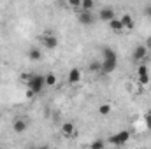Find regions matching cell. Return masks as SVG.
Listing matches in <instances>:
<instances>
[{
  "instance_id": "cell-24",
  "label": "cell",
  "mask_w": 151,
  "mask_h": 149,
  "mask_svg": "<svg viewBox=\"0 0 151 149\" xmlns=\"http://www.w3.org/2000/svg\"><path fill=\"white\" fill-rule=\"evenodd\" d=\"M144 14H146L148 18H151V4H148V5L144 7Z\"/></svg>"
},
{
  "instance_id": "cell-17",
  "label": "cell",
  "mask_w": 151,
  "mask_h": 149,
  "mask_svg": "<svg viewBox=\"0 0 151 149\" xmlns=\"http://www.w3.org/2000/svg\"><path fill=\"white\" fill-rule=\"evenodd\" d=\"M100 67H102L100 62H91V63L88 65V70L93 72V74H99V72H100Z\"/></svg>"
},
{
  "instance_id": "cell-20",
  "label": "cell",
  "mask_w": 151,
  "mask_h": 149,
  "mask_svg": "<svg viewBox=\"0 0 151 149\" xmlns=\"http://www.w3.org/2000/svg\"><path fill=\"white\" fill-rule=\"evenodd\" d=\"M137 75H139V77H142V75H150V69H148L146 65H139V69H137Z\"/></svg>"
},
{
  "instance_id": "cell-2",
  "label": "cell",
  "mask_w": 151,
  "mask_h": 149,
  "mask_svg": "<svg viewBox=\"0 0 151 149\" xmlns=\"http://www.w3.org/2000/svg\"><path fill=\"white\" fill-rule=\"evenodd\" d=\"M128 140H130V132H128V130H121V132L111 135L106 142H109L111 146H118V148H119V146H125Z\"/></svg>"
},
{
  "instance_id": "cell-27",
  "label": "cell",
  "mask_w": 151,
  "mask_h": 149,
  "mask_svg": "<svg viewBox=\"0 0 151 149\" xmlns=\"http://www.w3.org/2000/svg\"><path fill=\"white\" fill-rule=\"evenodd\" d=\"M141 149H146V148H141Z\"/></svg>"
},
{
  "instance_id": "cell-14",
  "label": "cell",
  "mask_w": 151,
  "mask_h": 149,
  "mask_svg": "<svg viewBox=\"0 0 151 149\" xmlns=\"http://www.w3.org/2000/svg\"><path fill=\"white\" fill-rule=\"evenodd\" d=\"M109 28H111L113 32H121V30H125L123 25H121V19H118V18H114L113 21H109Z\"/></svg>"
},
{
  "instance_id": "cell-16",
  "label": "cell",
  "mask_w": 151,
  "mask_h": 149,
  "mask_svg": "<svg viewBox=\"0 0 151 149\" xmlns=\"http://www.w3.org/2000/svg\"><path fill=\"white\" fill-rule=\"evenodd\" d=\"M104 146H106V140L104 139H95L90 144V149H104Z\"/></svg>"
},
{
  "instance_id": "cell-15",
  "label": "cell",
  "mask_w": 151,
  "mask_h": 149,
  "mask_svg": "<svg viewBox=\"0 0 151 149\" xmlns=\"http://www.w3.org/2000/svg\"><path fill=\"white\" fill-rule=\"evenodd\" d=\"M93 7H95V2L93 0H81V9L84 12H91Z\"/></svg>"
},
{
  "instance_id": "cell-19",
  "label": "cell",
  "mask_w": 151,
  "mask_h": 149,
  "mask_svg": "<svg viewBox=\"0 0 151 149\" xmlns=\"http://www.w3.org/2000/svg\"><path fill=\"white\" fill-rule=\"evenodd\" d=\"M46 77V86H56V75L55 74H47V75H44Z\"/></svg>"
},
{
  "instance_id": "cell-4",
  "label": "cell",
  "mask_w": 151,
  "mask_h": 149,
  "mask_svg": "<svg viewBox=\"0 0 151 149\" xmlns=\"http://www.w3.org/2000/svg\"><path fill=\"white\" fill-rule=\"evenodd\" d=\"M77 21H79L81 25L90 27V25H93V23H95V16H93L91 12H84V11H81V12L77 14Z\"/></svg>"
},
{
  "instance_id": "cell-11",
  "label": "cell",
  "mask_w": 151,
  "mask_h": 149,
  "mask_svg": "<svg viewBox=\"0 0 151 149\" xmlns=\"http://www.w3.org/2000/svg\"><path fill=\"white\" fill-rule=\"evenodd\" d=\"M67 81H69V84H77V82L81 81V70H79V69H70Z\"/></svg>"
},
{
  "instance_id": "cell-5",
  "label": "cell",
  "mask_w": 151,
  "mask_h": 149,
  "mask_svg": "<svg viewBox=\"0 0 151 149\" xmlns=\"http://www.w3.org/2000/svg\"><path fill=\"white\" fill-rule=\"evenodd\" d=\"M62 135L63 137H74L76 135V126H74V123H70V121H67V123H63L62 125Z\"/></svg>"
},
{
  "instance_id": "cell-3",
  "label": "cell",
  "mask_w": 151,
  "mask_h": 149,
  "mask_svg": "<svg viewBox=\"0 0 151 149\" xmlns=\"http://www.w3.org/2000/svg\"><path fill=\"white\" fill-rule=\"evenodd\" d=\"M42 46L47 47V49H56V47H58V39H56V35L46 34V35L42 37Z\"/></svg>"
},
{
  "instance_id": "cell-1",
  "label": "cell",
  "mask_w": 151,
  "mask_h": 149,
  "mask_svg": "<svg viewBox=\"0 0 151 149\" xmlns=\"http://www.w3.org/2000/svg\"><path fill=\"white\" fill-rule=\"evenodd\" d=\"M27 86H28V90L34 95H39L46 88V77L40 75V74H30L28 79H27Z\"/></svg>"
},
{
  "instance_id": "cell-26",
  "label": "cell",
  "mask_w": 151,
  "mask_h": 149,
  "mask_svg": "<svg viewBox=\"0 0 151 149\" xmlns=\"http://www.w3.org/2000/svg\"><path fill=\"white\" fill-rule=\"evenodd\" d=\"M35 149H49V146H47V144H42V146H39V148H35Z\"/></svg>"
},
{
  "instance_id": "cell-12",
  "label": "cell",
  "mask_w": 151,
  "mask_h": 149,
  "mask_svg": "<svg viewBox=\"0 0 151 149\" xmlns=\"http://www.w3.org/2000/svg\"><path fill=\"white\" fill-rule=\"evenodd\" d=\"M119 19H121V25H123V28H125V30H134L135 23H134V19H132V16H130V14H123Z\"/></svg>"
},
{
  "instance_id": "cell-7",
  "label": "cell",
  "mask_w": 151,
  "mask_h": 149,
  "mask_svg": "<svg viewBox=\"0 0 151 149\" xmlns=\"http://www.w3.org/2000/svg\"><path fill=\"white\" fill-rule=\"evenodd\" d=\"M146 53H148V49H146L144 46H137L135 51L132 53V60H134V62H141V60L146 58Z\"/></svg>"
},
{
  "instance_id": "cell-8",
  "label": "cell",
  "mask_w": 151,
  "mask_h": 149,
  "mask_svg": "<svg viewBox=\"0 0 151 149\" xmlns=\"http://www.w3.org/2000/svg\"><path fill=\"white\" fill-rule=\"evenodd\" d=\"M118 67V62H102L100 67V74H113Z\"/></svg>"
},
{
  "instance_id": "cell-22",
  "label": "cell",
  "mask_w": 151,
  "mask_h": 149,
  "mask_svg": "<svg viewBox=\"0 0 151 149\" xmlns=\"http://www.w3.org/2000/svg\"><path fill=\"white\" fill-rule=\"evenodd\" d=\"M139 84H141V86L150 84V75H142V77H139Z\"/></svg>"
},
{
  "instance_id": "cell-23",
  "label": "cell",
  "mask_w": 151,
  "mask_h": 149,
  "mask_svg": "<svg viewBox=\"0 0 151 149\" xmlns=\"http://www.w3.org/2000/svg\"><path fill=\"white\" fill-rule=\"evenodd\" d=\"M69 5L77 9V7H81V0H69Z\"/></svg>"
},
{
  "instance_id": "cell-10",
  "label": "cell",
  "mask_w": 151,
  "mask_h": 149,
  "mask_svg": "<svg viewBox=\"0 0 151 149\" xmlns=\"http://www.w3.org/2000/svg\"><path fill=\"white\" fill-rule=\"evenodd\" d=\"M28 128V125H27V121L25 119H14V123H12V130L16 132V133H23L25 130Z\"/></svg>"
},
{
  "instance_id": "cell-18",
  "label": "cell",
  "mask_w": 151,
  "mask_h": 149,
  "mask_svg": "<svg viewBox=\"0 0 151 149\" xmlns=\"http://www.w3.org/2000/svg\"><path fill=\"white\" fill-rule=\"evenodd\" d=\"M99 114H100V116H109V114H111V105H109V104H102V105L99 107Z\"/></svg>"
},
{
  "instance_id": "cell-21",
  "label": "cell",
  "mask_w": 151,
  "mask_h": 149,
  "mask_svg": "<svg viewBox=\"0 0 151 149\" xmlns=\"http://www.w3.org/2000/svg\"><path fill=\"white\" fill-rule=\"evenodd\" d=\"M144 123H146V128L151 130V111H148L144 114Z\"/></svg>"
},
{
  "instance_id": "cell-13",
  "label": "cell",
  "mask_w": 151,
  "mask_h": 149,
  "mask_svg": "<svg viewBox=\"0 0 151 149\" xmlns=\"http://www.w3.org/2000/svg\"><path fill=\"white\" fill-rule=\"evenodd\" d=\"M28 60H32V62H40V60H42L40 49H37V47H30V49H28Z\"/></svg>"
},
{
  "instance_id": "cell-25",
  "label": "cell",
  "mask_w": 151,
  "mask_h": 149,
  "mask_svg": "<svg viewBox=\"0 0 151 149\" xmlns=\"http://www.w3.org/2000/svg\"><path fill=\"white\" fill-rule=\"evenodd\" d=\"M144 47H146V49H151V35L146 39V44H144Z\"/></svg>"
},
{
  "instance_id": "cell-9",
  "label": "cell",
  "mask_w": 151,
  "mask_h": 149,
  "mask_svg": "<svg viewBox=\"0 0 151 149\" xmlns=\"http://www.w3.org/2000/svg\"><path fill=\"white\" fill-rule=\"evenodd\" d=\"M102 54H104V62H118V54L113 47H104Z\"/></svg>"
},
{
  "instance_id": "cell-6",
  "label": "cell",
  "mask_w": 151,
  "mask_h": 149,
  "mask_svg": "<svg viewBox=\"0 0 151 149\" xmlns=\"http://www.w3.org/2000/svg\"><path fill=\"white\" fill-rule=\"evenodd\" d=\"M99 18L102 19V21H113L114 18H116V12H114V9H111V7H106V9H102L100 11V14H99Z\"/></svg>"
}]
</instances>
